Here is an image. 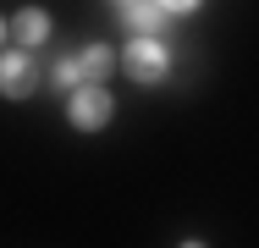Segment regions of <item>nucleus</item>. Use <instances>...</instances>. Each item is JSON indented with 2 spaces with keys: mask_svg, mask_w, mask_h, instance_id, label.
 I'll use <instances>...</instances> for the list:
<instances>
[{
  "mask_svg": "<svg viewBox=\"0 0 259 248\" xmlns=\"http://www.w3.org/2000/svg\"><path fill=\"white\" fill-rule=\"evenodd\" d=\"M77 66H83V83H105L110 66H116V55H110L105 45H83L77 50Z\"/></svg>",
  "mask_w": 259,
  "mask_h": 248,
  "instance_id": "nucleus-6",
  "label": "nucleus"
},
{
  "mask_svg": "<svg viewBox=\"0 0 259 248\" xmlns=\"http://www.w3.org/2000/svg\"><path fill=\"white\" fill-rule=\"evenodd\" d=\"M50 89H66V94L83 89V66H77V55H61V61L50 66Z\"/></svg>",
  "mask_w": 259,
  "mask_h": 248,
  "instance_id": "nucleus-7",
  "label": "nucleus"
},
{
  "mask_svg": "<svg viewBox=\"0 0 259 248\" xmlns=\"http://www.w3.org/2000/svg\"><path fill=\"white\" fill-rule=\"evenodd\" d=\"M121 66H127L133 83L155 89V83H165V72H171V50L160 45V33H138V39L127 45V55H121Z\"/></svg>",
  "mask_w": 259,
  "mask_h": 248,
  "instance_id": "nucleus-1",
  "label": "nucleus"
},
{
  "mask_svg": "<svg viewBox=\"0 0 259 248\" xmlns=\"http://www.w3.org/2000/svg\"><path fill=\"white\" fill-rule=\"evenodd\" d=\"M177 248H204V243H177Z\"/></svg>",
  "mask_w": 259,
  "mask_h": 248,
  "instance_id": "nucleus-9",
  "label": "nucleus"
},
{
  "mask_svg": "<svg viewBox=\"0 0 259 248\" xmlns=\"http://www.w3.org/2000/svg\"><path fill=\"white\" fill-rule=\"evenodd\" d=\"M39 89V61L28 50H6L0 55V94L6 99H28Z\"/></svg>",
  "mask_w": 259,
  "mask_h": 248,
  "instance_id": "nucleus-3",
  "label": "nucleus"
},
{
  "mask_svg": "<svg viewBox=\"0 0 259 248\" xmlns=\"http://www.w3.org/2000/svg\"><path fill=\"white\" fill-rule=\"evenodd\" d=\"M160 6H165V11H193L199 0H160Z\"/></svg>",
  "mask_w": 259,
  "mask_h": 248,
  "instance_id": "nucleus-8",
  "label": "nucleus"
},
{
  "mask_svg": "<svg viewBox=\"0 0 259 248\" xmlns=\"http://www.w3.org/2000/svg\"><path fill=\"white\" fill-rule=\"evenodd\" d=\"M6 33H11V45H17V50H28V55H33V50L50 39V17H45L39 6H22V11L6 22Z\"/></svg>",
  "mask_w": 259,
  "mask_h": 248,
  "instance_id": "nucleus-4",
  "label": "nucleus"
},
{
  "mask_svg": "<svg viewBox=\"0 0 259 248\" xmlns=\"http://www.w3.org/2000/svg\"><path fill=\"white\" fill-rule=\"evenodd\" d=\"M0 39H6V22H0Z\"/></svg>",
  "mask_w": 259,
  "mask_h": 248,
  "instance_id": "nucleus-10",
  "label": "nucleus"
},
{
  "mask_svg": "<svg viewBox=\"0 0 259 248\" xmlns=\"http://www.w3.org/2000/svg\"><path fill=\"white\" fill-rule=\"evenodd\" d=\"M121 17H127V28H138V33H160L171 11H165L160 0H121Z\"/></svg>",
  "mask_w": 259,
  "mask_h": 248,
  "instance_id": "nucleus-5",
  "label": "nucleus"
},
{
  "mask_svg": "<svg viewBox=\"0 0 259 248\" xmlns=\"http://www.w3.org/2000/svg\"><path fill=\"white\" fill-rule=\"evenodd\" d=\"M110 94H105L100 83H83V89H72V105H66V116H72V127L77 133H100L105 121H110Z\"/></svg>",
  "mask_w": 259,
  "mask_h": 248,
  "instance_id": "nucleus-2",
  "label": "nucleus"
}]
</instances>
